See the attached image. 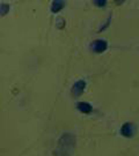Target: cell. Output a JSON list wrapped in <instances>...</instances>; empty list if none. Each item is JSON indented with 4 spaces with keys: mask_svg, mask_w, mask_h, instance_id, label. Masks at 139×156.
Returning <instances> with one entry per match:
<instances>
[{
    "mask_svg": "<svg viewBox=\"0 0 139 156\" xmlns=\"http://www.w3.org/2000/svg\"><path fill=\"white\" fill-rule=\"evenodd\" d=\"M77 146V138L72 133H64L61 135L57 147L55 148V156H72Z\"/></svg>",
    "mask_w": 139,
    "mask_h": 156,
    "instance_id": "6da1fadb",
    "label": "cell"
},
{
    "mask_svg": "<svg viewBox=\"0 0 139 156\" xmlns=\"http://www.w3.org/2000/svg\"><path fill=\"white\" fill-rule=\"evenodd\" d=\"M136 133V126L132 123H125L123 124V126L121 127V134L123 136H126V138H131L134 136Z\"/></svg>",
    "mask_w": 139,
    "mask_h": 156,
    "instance_id": "7a4b0ae2",
    "label": "cell"
},
{
    "mask_svg": "<svg viewBox=\"0 0 139 156\" xmlns=\"http://www.w3.org/2000/svg\"><path fill=\"white\" fill-rule=\"evenodd\" d=\"M108 48V44L104 39H96L92 43V50L96 53H102L104 52Z\"/></svg>",
    "mask_w": 139,
    "mask_h": 156,
    "instance_id": "3957f363",
    "label": "cell"
},
{
    "mask_svg": "<svg viewBox=\"0 0 139 156\" xmlns=\"http://www.w3.org/2000/svg\"><path fill=\"white\" fill-rule=\"evenodd\" d=\"M86 88V82L83 80H78L72 87V94L74 97H78L82 94V91Z\"/></svg>",
    "mask_w": 139,
    "mask_h": 156,
    "instance_id": "277c9868",
    "label": "cell"
},
{
    "mask_svg": "<svg viewBox=\"0 0 139 156\" xmlns=\"http://www.w3.org/2000/svg\"><path fill=\"white\" fill-rule=\"evenodd\" d=\"M77 108H78L79 111L82 112V113H90L93 111V106L87 102H80L77 104Z\"/></svg>",
    "mask_w": 139,
    "mask_h": 156,
    "instance_id": "5b68a950",
    "label": "cell"
},
{
    "mask_svg": "<svg viewBox=\"0 0 139 156\" xmlns=\"http://www.w3.org/2000/svg\"><path fill=\"white\" fill-rule=\"evenodd\" d=\"M64 6H65V1L53 0V1L51 2V12H52V13H58Z\"/></svg>",
    "mask_w": 139,
    "mask_h": 156,
    "instance_id": "8992f818",
    "label": "cell"
},
{
    "mask_svg": "<svg viewBox=\"0 0 139 156\" xmlns=\"http://www.w3.org/2000/svg\"><path fill=\"white\" fill-rule=\"evenodd\" d=\"M9 11L8 4H0V15H6Z\"/></svg>",
    "mask_w": 139,
    "mask_h": 156,
    "instance_id": "52a82bcc",
    "label": "cell"
},
{
    "mask_svg": "<svg viewBox=\"0 0 139 156\" xmlns=\"http://www.w3.org/2000/svg\"><path fill=\"white\" fill-rule=\"evenodd\" d=\"M94 4L96 6H100V7H103V6L107 4V1L106 0H95L94 1Z\"/></svg>",
    "mask_w": 139,
    "mask_h": 156,
    "instance_id": "ba28073f",
    "label": "cell"
}]
</instances>
